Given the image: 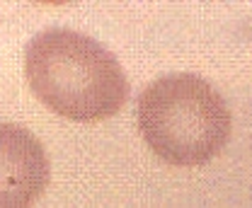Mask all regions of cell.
I'll list each match as a JSON object with an SVG mask.
<instances>
[{
  "mask_svg": "<svg viewBox=\"0 0 252 208\" xmlns=\"http://www.w3.org/2000/svg\"><path fill=\"white\" fill-rule=\"evenodd\" d=\"M30 89L51 112L70 121H104L128 99V80L119 60L83 31L51 27L25 51Z\"/></svg>",
  "mask_w": 252,
  "mask_h": 208,
  "instance_id": "1",
  "label": "cell"
},
{
  "mask_svg": "<svg viewBox=\"0 0 252 208\" xmlns=\"http://www.w3.org/2000/svg\"><path fill=\"white\" fill-rule=\"evenodd\" d=\"M138 128L148 148L175 167H199L214 160L230 138V109L209 80L172 73L141 92Z\"/></svg>",
  "mask_w": 252,
  "mask_h": 208,
  "instance_id": "2",
  "label": "cell"
},
{
  "mask_svg": "<svg viewBox=\"0 0 252 208\" xmlns=\"http://www.w3.org/2000/svg\"><path fill=\"white\" fill-rule=\"evenodd\" d=\"M51 167L30 128L0 123V208H32L46 191Z\"/></svg>",
  "mask_w": 252,
  "mask_h": 208,
  "instance_id": "3",
  "label": "cell"
}]
</instances>
